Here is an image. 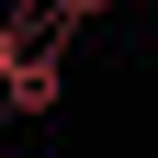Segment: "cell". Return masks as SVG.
<instances>
[{"label": "cell", "instance_id": "1", "mask_svg": "<svg viewBox=\"0 0 158 158\" xmlns=\"http://www.w3.org/2000/svg\"><path fill=\"white\" fill-rule=\"evenodd\" d=\"M56 11H68V23H90V11H113V0H56Z\"/></svg>", "mask_w": 158, "mask_h": 158}, {"label": "cell", "instance_id": "2", "mask_svg": "<svg viewBox=\"0 0 158 158\" xmlns=\"http://www.w3.org/2000/svg\"><path fill=\"white\" fill-rule=\"evenodd\" d=\"M0 68H11V23H0Z\"/></svg>", "mask_w": 158, "mask_h": 158}]
</instances>
